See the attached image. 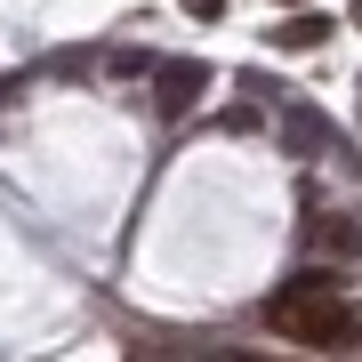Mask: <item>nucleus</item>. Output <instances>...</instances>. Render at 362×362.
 Masks as SVG:
<instances>
[{
  "instance_id": "1",
  "label": "nucleus",
  "mask_w": 362,
  "mask_h": 362,
  "mask_svg": "<svg viewBox=\"0 0 362 362\" xmlns=\"http://www.w3.org/2000/svg\"><path fill=\"white\" fill-rule=\"evenodd\" d=\"M266 330H274V338H290V346L346 354L354 338H362V314L338 298V282H330V274H298L290 290H274V298H266Z\"/></svg>"
},
{
  "instance_id": "5",
  "label": "nucleus",
  "mask_w": 362,
  "mask_h": 362,
  "mask_svg": "<svg viewBox=\"0 0 362 362\" xmlns=\"http://www.w3.org/2000/svg\"><path fill=\"white\" fill-rule=\"evenodd\" d=\"M185 16H226V0H185Z\"/></svg>"
},
{
  "instance_id": "2",
  "label": "nucleus",
  "mask_w": 362,
  "mask_h": 362,
  "mask_svg": "<svg viewBox=\"0 0 362 362\" xmlns=\"http://www.w3.org/2000/svg\"><path fill=\"white\" fill-rule=\"evenodd\" d=\"M209 89H218V73H209V65H194V57H185V65H153V105H161L169 121H185Z\"/></svg>"
},
{
  "instance_id": "4",
  "label": "nucleus",
  "mask_w": 362,
  "mask_h": 362,
  "mask_svg": "<svg viewBox=\"0 0 362 362\" xmlns=\"http://www.w3.org/2000/svg\"><path fill=\"white\" fill-rule=\"evenodd\" d=\"M322 40H330V16H290V25H274V49H290V57L322 49Z\"/></svg>"
},
{
  "instance_id": "6",
  "label": "nucleus",
  "mask_w": 362,
  "mask_h": 362,
  "mask_svg": "<svg viewBox=\"0 0 362 362\" xmlns=\"http://www.w3.org/2000/svg\"><path fill=\"white\" fill-rule=\"evenodd\" d=\"M346 25H354V33H362V0H354V8H346Z\"/></svg>"
},
{
  "instance_id": "3",
  "label": "nucleus",
  "mask_w": 362,
  "mask_h": 362,
  "mask_svg": "<svg viewBox=\"0 0 362 362\" xmlns=\"http://www.w3.org/2000/svg\"><path fill=\"white\" fill-rule=\"evenodd\" d=\"M314 250L322 258H362V226L354 218H314Z\"/></svg>"
}]
</instances>
